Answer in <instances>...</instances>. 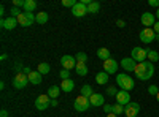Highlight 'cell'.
Returning a JSON list of instances; mask_svg holds the SVG:
<instances>
[{"label":"cell","mask_w":159,"mask_h":117,"mask_svg":"<svg viewBox=\"0 0 159 117\" xmlns=\"http://www.w3.org/2000/svg\"><path fill=\"white\" fill-rule=\"evenodd\" d=\"M116 84H118L119 89H121V90H126V92H130V90L135 87L134 77L129 76V74H124V73L116 74Z\"/></svg>","instance_id":"7a4b0ae2"},{"label":"cell","mask_w":159,"mask_h":117,"mask_svg":"<svg viewBox=\"0 0 159 117\" xmlns=\"http://www.w3.org/2000/svg\"><path fill=\"white\" fill-rule=\"evenodd\" d=\"M92 94H94V90H92V87L89 84H84L81 87V97H86V98H91Z\"/></svg>","instance_id":"4316f807"},{"label":"cell","mask_w":159,"mask_h":117,"mask_svg":"<svg viewBox=\"0 0 159 117\" xmlns=\"http://www.w3.org/2000/svg\"><path fill=\"white\" fill-rule=\"evenodd\" d=\"M0 25H2V27H3L5 30H13V29L16 27V25H19V22H18V18L10 16V18H7V19H2Z\"/></svg>","instance_id":"5bb4252c"},{"label":"cell","mask_w":159,"mask_h":117,"mask_svg":"<svg viewBox=\"0 0 159 117\" xmlns=\"http://www.w3.org/2000/svg\"><path fill=\"white\" fill-rule=\"evenodd\" d=\"M156 18H157V21H159V8H157V11H156Z\"/></svg>","instance_id":"bcb514c9"},{"label":"cell","mask_w":159,"mask_h":117,"mask_svg":"<svg viewBox=\"0 0 159 117\" xmlns=\"http://www.w3.org/2000/svg\"><path fill=\"white\" fill-rule=\"evenodd\" d=\"M59 94H61V87H57V86H51L49 89H48V97L51 98V100H56L57 97H59Z\"/></svg>","instance_id":"7402d4cb"},{"label":"cell","mask_w":159,"mask_h":117,"mask_svg":"<svg viewBox=\"0 0 159 117\" xmlns=\"http://www.w3.org/2000/svg\"><path fill=\"white\" fill-rule=\"evenodd\" d=\"M97 57L99 59H102L103 62L105 60H108V59H111V52L107 49V48H100L99 51H97Z\"/></svg>","instance_id":"603a6c76"},{"label":"cell","mask_w":159,"mask_h":117,"mask_svg":"<svg viewBox=\"0 0 159 117\" xmlns=\"http://www.w3.org/2000/svg\"><path fill=\"white\" fill-rule=\"evenodd\" d=\"M102 108H103L105 114H111V112H113V105H107V103H105Z\"/></svg>","instance_id":"8d00e7d4"},{"label":"cell","mask_w":159,"mask_h":117,"mask_svg":"<svg viewBox=\"0 0 159 117\" xmlns=\"http://www.w3.org/2000/svg\"><path fill=\"white\" fill-rule=\"evenodd\" d=\"M105 92H107V95H110V97H116V95H118V92H119V90H118L116 87L110 86V87H107V90H105Z\"/></svg>","instance_id":"d6a6232c"},{"label":"cell","mask_w":159,"mask_h":117,"mask_svg":"<svg viewBox=\"0 0 159 117\" xmlns=\"http://www.w3.org/2000/svg\"><path fill=\"white\" fill-rule=\"evenodd\" d=\"M154 40H156V41H159V35H157V33H156V38H154Z\"/></svg>","instance_id":"7dc6e473"},{"label":"cell","mask_w":159,"mask_h":117,"mask_svg":"<svg viewBox=\"0 0 159 117\" xmlns=\"http://www.w3.org/2000/svg\"><path fill=\"white\" fill-rule=\"evenodd\" d=\"M61 65H62V68L64 70H72V68H75L76 67V59L73 57V56H62L61 57Z\"/></svg>","instance_id":"30bf717a"},{"label":"cell","mask_w":159,"mask_h":117,"mask_svg":"<svg viewBox=\"0 0 159 117\" xmlns=\"http://www.w3.org/2000/svg\"><path fill=\"white\" fill-rule=\"evenodd\" d=\"M51 106L56 108V106H57V100H51Z\"/></svg>","instance_id":"ee69618b"},{"label":"cell","mask_w":159,"mask_h":117,"mask_svg":"<svg viewBox=\"0 0 159 117\" xmlns=\"http://www.w3.org/2000/svg\"><path fill=\"white\" fill-rule=\"evenodd\" d=\"M86 13H88V6L83 5L81 2H78V3L72 8V15H73L75 18H83Z\"/></svg>","instance_id":"2e32d148"},{"label":"cell","mask_w":159,"mask_h":117,"mask_svg":"<svg viewBox=\"0 0 159 117\" xmlns=\"http://www.w3.org/2000/svg\"><path fill=\"white\" fill-rule=\"evenodd\" d=\"M75 59H76V63H86V62H88V54L78 52V54L75 56Z\"/></svg>","instance_id":"f546056e"},{"label":"cell","mask_w":159,"mask_h":117,"mask_svg":"<svg viewBox=\"0 0 159 117\" xmlns=\"http://www.w3.org/2000/svg\"><path fill=\"white\" fill-rule=\"evenodd\" d=\"M148 5L153 8H159V0H148Z\"/></svg>","instance_id":"f35d334b"},{"label":"cell","mask_w":159,"mask_h":117,"mask_svg":"<svg viewBox=\"0 0 159 117\" xmlns=\"http://www.w3.org/2000/svg\"><path fill=\"white\" fill-rule=\"evenodd\" d=\"M73 108H75V111H78V112H84V111H88V109L91 108V101H89V98L80 95V97L75 98V101H73Z\"/></svg>","instance_id":"277c9868"},{"label":"cell","mask_w":159,"mask_h":117,"mask_svg":"<svg viewBox=\"0 0 159 117\" xmlns=\"http://www.w3.org/2000/svg\"><path fill=\"white\" fill-rule=\"evenodd\" d=\"M48 106H51V98L48 95H38L35 98V108L38 111H45Z\"/></svg>","instance_id":"ba28073f"},{"label":"cell","mask_w":159,"mask_h":117,"mask_svg":"<svg viewBox=\"0 0 159 117\" xmlns=\"http://www.w3.org/2000/svg\"><path fill=\"white\" fill-rule=\"evenodd\" d=\"M107 117H118V115H116V114H113V112H111V114H107Z\"/></svg>","instance_id":"f6af8a7d"},{"label":"cell","mask_w":159,"mask_h":117,"mask_svg":"<svg viewBox=\"0 0 159 117\" xmlns=\"http://www.w3.org/2000/svg\"><path fill=\"white\" fill-rule=\"evenodd\" d=\"M147 59L151 62V63H156L157 60H159V52L157 51H153V49H147Z\"/></svg>","instance_id":"cb8c5ba5"},{"label":"cell","mask_w":159,"mask_h":117,"mask_svg":"<svg viewBox=\"0 0 159 117\" xmlns=\"http://www.w3.org/2000/svg\"><path fill=\"white\" fill-rule=\"evenodd\" d=\"M48 19H49V16H48V13H46V11H40V13H37V15H35V22L40 24V25L46 24Z\"/></svg>","instance_id":"44dd1931"},{"label":"cell","mask_w":159,"mask_h":117,"mask_svg":"<svg viewBox=\"0 0 159 117\" xmlns=\"http://www.w3.org/2000/svg\"><path fill=\"white\" fill-rule=\"evenodd\" d=\"M148 94H150V95H154V97H156V95L159 94V87H157L156 84H151V86L148 87Z\"/></svg>","instance_id":"836d02e7"},{"label":"cell","mask_w":159,"mask_h":117,"mask_svg":"<svg viewBox=\"0 0 159 117\" xmlns=\"http://www.w3.org/2000/svg\"><path fill=\"white\" fill-rule=\"evenodd\" d=\"M116 25L123 29V27H126V21H123V19H118V21H116Z\"/></svg>","instance_id":"60d3db41"},{"label":"cell","mask_w":159,"mask_h":117,"mask_svg":"<svg viewBox=\"0 0 159 117\" xmlns=\"http://www.w3.org/2000/svg\"><path fill=\"white\" fill-rule=\"evenodd\" d=\"M102 65H103V71H105V73H108V74H115V73L118 71V67H119V63H118L115 59L105 60Z\"/></svg>","instance_id":"8fae6325"},{"label":"cell","mask_w":159,"mask_h":117,"mask_svg":"<svg viewBox=\"0 0 159 117\" xmlns=\"http://www.w3.org/2000/svg\"><path fill=\"white\" fill-rule=\"evenodd\" d=\"M18 22L19 25H22V27H29V25H32L35 22V15L34 13H22V15L18 18Z\"/></svg>","instance_id":"9c48e42d"},{"label":"cell","mask_w":159,"mask_h":117,"mask_svg":"<svg viewBox=\"0 0 159 117\" xmlns=\"http://www.w3.org/2000/svg\"><path fill=\"white\" fill-rule=\"evenodd\" d=\"M78 2H75V0H62V5L67 6V8H73Z\"/></svg>","instance_id":"e575fe53"},{"label":"cell","mask_w":159,"mask_h":117,"mask_svg":"<svg viewBox=\"0 0 159 117\" xmlns=\"http://www.w3.org/2000/svg\"><path fill=\"white\" fill-rule=\"evenodd\" d=\"M32 71H34V70H32L30 67H22V73H24V74H27V76H29Z\"/></svg>","instance_id":"ab89813d"},{"label":"cell","mask_w":159,"mask_h":117,"mask_svg":"<svg viewBox=\"0 0 159 117\" xmlns=\"http://www.w3.org/2000/svg\"><path fill=\"white\" fill-rule=\"evenodd\" d=\"M73 89H75V81L73 79H64L61 82V90H62V92H65V94L72 92Z\"/></svg>","instance_id":"ac0fdd59"},{"label":"cell","mask_w":159,"mask_h":117,"mask_svg":"<svg viewBox=\"0 0 159 117\" xmlns=\"http://www.w3.org/2000/svg\"><path fill=\"white\" fill-rule=\"evenodd\" d=\"M119 65L123 67V70L124 71H135V67H137V62L132 59V57H126V59H123L121 62H119Z\"/></svg>","instance_id":"7c38bea8"},{"label":"cell","mask_w":159,"mask_h":117,"mask_svg":"<svg viewBox=\"0 0 159 117\" xmlns=\"http://www.w3.org/2000/svg\"><path fill=\"white\" fill-rule=\"evenodd\" d=\"M59 76H61V79L64 81V79H70V71L69 70H61V73H59Z\"/></svg>","instance_id":"d590c367"},{"label":"cell","mask_w":159,"mask_h":117,"mask_svg":"<svg viewBox=\"0 0 159 117\" xmlns=\"http://www.w3.org/2000/svg\"><path fill=\"white\" fill-rule=\"evenodd\" d=\"M134 73H135L139 81H148L150 77H153V74H154V65L150 60H145L142 63H137Z\"/></svg>","instance_id":"6da1fadb"},{"label":"cell","mask_w":159,"mask_h":117,"mask_svg":"<svg viewBox=\"0 0 159 117\" xmlns=\"http://www.w3.org/2000/svg\"><path fill=\"white\" fill-rule=\"evenodd\" d=\"M24 3H25V0H13V5H15L16 8H24Z\"/></svg>","instance_id":"74e56055"},{"label":"cell","mask_w":159,"mask_h":117,"mask_svg":"<svg viewBox=\"0 0 159 117\" xmlns=\"http://www.w3.org/2000/svg\"><path fill=\"white\" fill-rule=\"evenodd\" d=\"M139 36H140V41H142V43H145V44H150V43H153V41H154L156 33H154V30H153V29L145 27V29H142V30H140Z\"/></svg>","instance_id":"5b68a950"},{"label":"cell","mask_w":159,"mask_h":117,"mask_svg":"<svg viewBox=\"0 0 159 117\" xmlns=\"http://www.w3.org/2000/svg\"><path fill=\"white\" fill-rule=\"evenodd\" d=\"M139 112H140V105L135 103V101H130L129 105L124 106L126 117H139Z\"/></svg>","instance_id":"52a82bcc"},{"label":"cell","mask_w":159,"mask_h":117,"mask_svg":"<svg viewBox=\"0 0 159 117\" xmlns=\"http://www.w3.org/2000/svg\"><path fill=\"white\" fill-rule=\"evenodd\" d=\"M38 73H42V74H48L49 71H51V67H49V63H45V62H42V63H38V70H37Z\"/></svg>","instance_id":"f1b7e54d"},{"label":"cell","mask_w":159,"mask_h":117,"mask_svg":"<svg viewBox=\"0 0 159 117\" xmlns=\"http://www.w3.org/2000/svg\"><path fill=\"white\" fill-rule=\"evenodd\" d=\"M113 114H116V115L124 114V106H121L119 103H115V105H113Z\"/></svg>","instance_id":"4dcf8cb0"},{"label":"cell","mask_w":159,"mask_h":117,"mask_svg":"<svg viewBox=\"0 0 159 117\" xmlns=\"http://www.w3.org/2000/svg\"><path fill=\"white\" fill-rule=\"evenodd\" d=\"M100 10V3L99 2H91L88 5V13H91V15H96V13H99Z\"/></svg>","instance_id":"83f0119b"},{"label":"cell","mask_w":159,"mask_h":117,"mask_svg":"<svg viewBox=\"0 0 159 117\" xmlns=\"http://www.w3.org/2000/svg\"><path fill=\"white\" fill-rule=\"evenodd\" d=\"M43 81V74L42 73H38V71H32L29 74V82L34 84V86H38V84H42Z\"/></svg>","instance_id":"d6986e66"},{"label":"cell","mask_w":159,"mask_h":117,"mask_svg":"<svg viewBox=\"0 0 159 117\" xmlns=\"http://www.w3.org/2000/svg\"><path fill=\"white\" fill-rule=\"evenodd\" d=\"M116 103H119L121 106H126L130 103V94L126 92V90H119L116 95Z\"/></svg>","instance_id":"9a60e30c"},{"label":"cell","mask_w":159,"mask_h":117,"mask_svg":"<svg viewBox=\"0 0 159 117\" xmlns=\"http://www.w3.org/2000/svg\"><path fill=\"white\" fill-rule=\"evenodd\" d=\"M130 57L134 59L137 63H142V62H145V60H147V49H143V48H139V46H135L134 49L130 51Z\"/></svg>","instance_id":"8992f818"},{"label":"cell","mask_w":159,"mask_h":117,"mask_svg":"<svg viewBox=\"0 0 159 117\" xmlns=\"http://www.w3.org/2000/svg\"><path fill=\"white\" fill-rule=\"evenodd\" d=\"M108 79H110V74L105 73V71H99V73L96 74V82H97L99 86H105V84L108 82Z\"/></svg>","instance_id":"ffe728a7"},{"label":"cell","mask_w":159,"mask_h":117,"mask_svg":"<svg viewBox=\"0 0 159 117\" xmlns=\"http://www.w3.org/2000/svg\"><path fill=\"white\" fill-rule=\"evenodd\" d=\"M153 30H154V33H157V35H159V21L153 25Z\"/></svg>","instance_id":"b9f144b4"},{"label":"cell","mask_w":159,"mask_h":117,"mask_svg":"<svg viewBox=\"0 0 159 117\" xmlns=\"http://www.w3.org/2000/svg\"><path fill=\"white\" fill-rule=\"evenodd\" d=\"M140 21H142L143 25H147L148 29H153V25L156 24V15H153V13H143Z\"/></svg>","instance_id":"4fadbf2b"},{"label":"cell","mask_w":159,"mask_h":117,"mask_svg":"<svg viewBox=\"0 0 159 117\" xmlns=\"http://www.w3.org/2000/svg\"><path fill=\"white\" fill-rule=\"evenodd\" d=\"M22 15V10H19V8H16V6H13L11 10H10V16H13V18H19Z\"/></svg>","instance_id":"1f68e13d"},{"label":"cell","mask_w":159,"mask_h":117,"mask_svg":"<svg viewBox=\"0 0 159 117\" xmlns=\"http://www.w3.org/2000/svg\"><path fill=\"white\" fill-rule=\"evenodd\" d=\"M156 100H157V101H159V94H157V95H156Z\"/></svg>","instance_id":"c3c4849f"},{"label":"cell","mask_w":159,"mask_h":117,"mask_svg":"<svg viewBox=\"0 0 159 117\" xmlns=\"http://www.w3.org/2000/svg\"><path fill=\"white\" fill-rule=\"evenodd\" d=\"M75 71L78 76H86L88 74V67H86V63H76V67H75Z\"/></svg>","instance_id":"484cf974"},{"label":"cell","mask_w":159,"mask_h":117,"mask_svg":"<svg viewBox=\"0 0 159 117\" xmlns=\"http://www.w3.org/2000/svg\"><path fill=\"white\" fill-rule=\"evenodd\" d=\"M29 84V76L27 74H24L22 71L16 73V76L13 77V87L18 89V90H22L25 89V86Z\"/></svg>","instance_id":"3957f363"},{"label":"cell","mask_w":159,"mask_h":117,"mask_svg":"<svg viewBox=\"0 0 159 117\" xmlns=\"http://www.w3.org/2000/svg\"><path fill=\"white\" fill-rule=\"evenodd\" d=\"M35 8H37V2H35V0H25L22 10H24L25 13H34Z\"/></svg>","instance_id":"d4e9b609"},{"label":"cell","mask_w":159,"mask_h":117,"mask_svg":"<svg viewBox=\"0 0 159 117\" xmlns=\"http://www.w3.org/2000/svg\"><path fill=\"white\" fill-rule=\"evenodd\" d=\"M91 101V106H94V108H99V106H103L105 105V100H103V95L102 94H92V97L89 98Z\"/></svg>","instance_id":"e0dca14e"},{"label":"cell","mask_w":159,"mask_h":117,"mask_svg":"<svg viewBox=\"0 0 159 117\" xmlns=\"http://www.w3.org/2000/svg\"><path fill=\"white\" fill-rule=\"evenodd\" d=\"M10 114H8V111L7 109H2V111H0V117H8Z\"/></svg>","instance_id":"7bdbcfd3"}]
</instances>
